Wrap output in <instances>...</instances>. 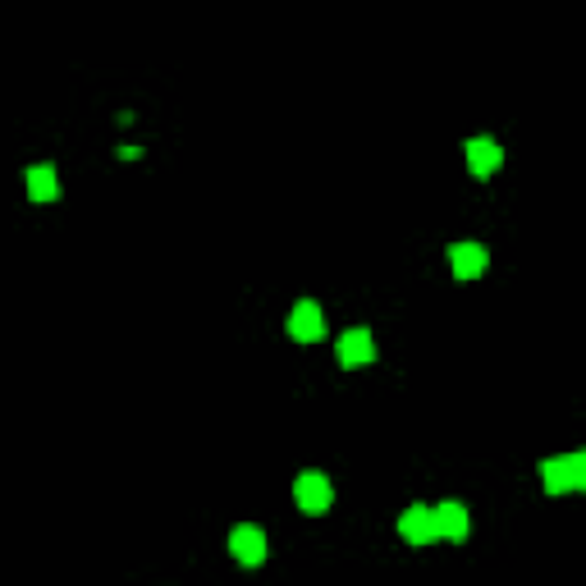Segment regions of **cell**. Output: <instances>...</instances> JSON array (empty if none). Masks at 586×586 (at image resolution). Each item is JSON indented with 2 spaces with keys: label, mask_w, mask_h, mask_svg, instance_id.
<instances>
[{
  "label": "cell",
  "mask_w": 586,
  "mask_h": 586,
  "mask_svg": "<svg viewBox=\"0 0 586 586\" xmlns=\"http://www.w3.org/2000/svg\"><path fill=\"white\" fill-rule=\"evenodd\" d=\"M431 527H435V536H445V541H463L467 536V509L458 500H445L440 509H431Z\"/></svg>",
  "instance_id": "ba28073f"
},
{
  "label": "cell",
  "mask_w": 586,
  "mask_h": 586,
  "mask_svg": "<svg viewBox=\"0 0 586 586\" xmlns=\"http://www.w3.org/2000/svg\"><path fill=\"white\" fill-rule=\"evenodd\" d=\"M541 481L550 495H568V490L586 486V454H564V458H545Z\"/></svg>",
  "instance_id": "6da1fadb"
},
{
  "label": "cell",
  "mask_w": 586,
  "mask_h": 586,
  "mask_svg": "<svg viewBox=\"0 0 586 586\" xmlns=\"http://www.w3.org/2000/svg\"><path fill=\"white\" fill-rule=\"evenodd\" d=\"M284 326H289V335L298 339V344H316V339L326 335V316H321V307H316L312 298H303V303H293Z\"/></svg>",
  "instance_id": "277c9868"
},
{
  "label": "cell",
  "mask_w": 586,
  "mask_h": 586,
  "mask_svg": "<svg viewBox=\"0 0 586 586\" xmlns=\"http://www.w3.org/2000/svg\"><path fill=\"white\" fill-rule=\"evenodd\" d=\"M293 500H298V509L303 513H326L330 504H335V486H330L326 472H303V477L293 481Z\"/></svg>",
  "instance_id": "7a4b0ae2"
},
{
  "label": "cell",
  "mask_w": 586,
  "mask_h": 586,
  "mask_svg": "<svg viewBox=\"0 0 586 586\" xmlns=\"http://www.w3.org/2000/svg\"><path fill=\"white\" fill-rule=\"evenodd\" d=\"M23 179H28V197H33V202H55V197H60L55 165H33V170L23 174Z\"/></svg>",
  "instance_id": "30bf717a"
},
{
  "label": "cell",
  "mask_w": 586,
  "mask_h": 586,
  "mask_svg": "<svg viewBox=\"0 0 586 586\" xmlns=\"http://www.w3.org/2000/svg\"><path fill=\"white\" fill-rule=\"evenodd\" d=\"M399 536L408 545H431L435 541V527H431V509L426 504H408L399 513Z\"/></svg>",
  "instance_id": "8992f818"
},
{
  "label": "cell",
  "mask_w": 586,
  "mask_h": 586,
  "mask_svg": "<svg viewBox=\"0 0 586 586\" xmlns=\"http://www.w3.org/2000/svg\"><path fill=\"white\" fill-rule=\"evenodd\" d=\"M500 161H504V152H500V142H495V138H472V142H467V170L477 174V179L495 174V170H500Z\"/></svg>",
  "instance_id": "9c48e42d"
},
{
  "label": "cell",
  "mask_w": 586,
  "mask_h": 586,
  "mask_svg": "<svg viewBox=\"0 0 586 586\" xmlns=\"http://www.w3.org/2000/svg\"><path fill=\"white\" fill-rule=\"evenodd\" d=\"M335 353H339V367H348V371L371 367V362H376V339H371L367 326H353V330H344V335H339Z\"/></svg>",
  "instance_id": "3957f363"
},
{
  "label": "cell",
  "mask_w": 586,
  "mask_h": 586,
  "mask_svg": "<svg viewBox=\"0 0 586 586\" xmlns=\"http://www.w3.org/2000/svg\"><path fill=\"white\" fill-rule=\"evenodd\" d=\"M449 266H454L458 280H477L490 266V252L481 248V243H454V248H449Z\"/></svg>",
  "instance_id": "52a82bcc"
},
{
  "label": "cell",
  "mask_w": 586,
  "mask_h": 586,
  "mask_svg": "<svg viewBox=\"0 0 586 586\" xmlns=\"http://www.w3.org/2000/svg\"><path fill=\"white\" fill-rule=\"evenodd\" d=\"M229 554H234L239 564H248V568L266 564V532H261V527H252V522L234 527V532H229Z\"/></svg>",
  "instance_id": "5b68a950"
}]
</instances>
